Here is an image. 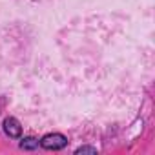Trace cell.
I'll return each instance as SVG.
<instances>
[{"instance_id": "3", "label": "cell", "mask_w": 155, "mask_h": 155, "mask_svg": "<svg viewBox=\"0 0 155 155\" xmlns=\"http://www.w3.org/2000/svg\"><path fill=\"white\" fill-rule=\"evenodd\" d=\"M38 139H35V137H26L22 142H20V148L22 150H35V148H38Z\"/></svg>"}, {"instance_id": "4", "label": "cell", "mask_w": 155, "mask_h": 155, "mask_svg": "<svg viewBox=\"0 0 155 155\" xmlns=\"http://www.w3.org/2000/svg\"><path fill=\"white\" fill-rule=\"evenodd\" d=\"M75 153L77 155H81V153H97V148H91V146H81V148H77L75 150Z\"/></svg>"}, {"instance_id": "2", "label": "cell", "mask_w": 155, "mask_h": 155, "mask_svg": "<svg viewBox=\"0 0 155 155\" xmlns=\"http://www.w3.org/2000/svg\"><path fill=\"white\" fill-rule=\"evenodd\" d=\"M4 131H6V135H9L11 139H17V137L22 135V126H20V122H18L15 117H8V119L4 120Z\"/></svg>"}, {"instance_id": "1", "label": "cell", "mask_w": 155, "mask_h": 155, "mask_svg": "<svg viewBox=\"0 0 155 155\" xmlns=\"http://www.w3.org/2000/svg\"><path fill=\"white\" fill-rule=\"evenodd\" d=\"M44 150H62L66 144H68V139L62 135V133H48L40 139L38 142Z\"/></svg>"}]
</instances>
